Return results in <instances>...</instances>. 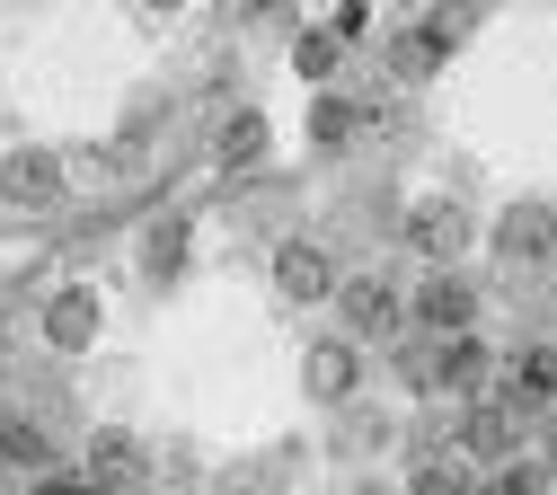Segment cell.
Here are the masks:
<instances>
[{
  "label": "cell",
  "instance_id": "obj_21",
  "mask_svg": "<svg viewBox=\"0 0 557 495\" xmlns=\"http://www.w3.org/2000/svg\"><path fill=\"white\" fill-rule=\"evenodd\" d=\"M0 486H10V460H0Z\"/></svg>",
  "mask_w": 557,
  "mask_h": 495
},
{
  "label": "cell",
  "instance_id": "obj_13",
  "mask_svg": "<svg viewBox=\"0 0 557 495\" xmlns=\"http://www.w3.org/2000/svg\"><path fill=\"white\" fill-rule=\"evenodd\" d=\"M486 372H496V363H486V345H469V336H451V345H443V363H434L443 389H478Z\"/></svg>",
  "mask_w": 557,
  "mask_h": 495
},
{
  "label": "cell",
  "instance_id": "obj_14",
  "mask_svg": "<svg viewBox=\"0 0 557 495\" xmlns=\"http://www.w3.org/2000/svg\"><path fill=\"white\" fill-rule=\"evenodd\" d=\"M416 495H469V451H460V443L434 451L425 469H416Z\"/></svg>",
  "mask_w": 557,
  "mask_h": 495
},
{
  "label": "cell",
  "instance_id": "obj_4",
  "mask_svg": "<svg viewBox=\"0 0 557 495\" xmlns=\"http://www.w3.org/2000/svg\"><path fill=\"white\" fill-rule=\"evenodd\" d=\"M469 310H478V293H469L460 274H434L425 293H416V319H425L434 336H460V327H469Z\"/></svg>",
  "mask_w": 557,
  "mask_h": 495
},
{
  "label": "cell",
  "instance_id": "obj_12",
  "mask_svg": "<svg viewBox=\"0 0 557 495\" xmlns=\"http://www.w3.org/2000/svg\"><path fill=\"white\" fill-rule=\"evenodd\" d=\"M213 151H222V169H248V160H265V115H248V107H239V115L222 124V141H213Z\"/></svg>",
  "mask_w": 557,
  "mask_h": 495
},
{
  "label": "cell",
  "instance_id": "obj_9",
  "mask_svg": "<svg viewBox=\"0 0 557 495\" xmlns=\"http://www.w3.org/2000/svg\"><path fill=\"white\" fill-rule=\"evenodd\" d=\"M557 398V354H522V372H513V416H540Z\"/></svg>",
  "mask_w": 557,
  "mask_h": 495
},
{
  "label": "cell",
  "instance_id": "obj_15",
  "mask_svg": "<svg viewBox=\"0 0 557 495\" xmlns=\"http://www.w3.org/2000/svg\"><path fill=\"white\" fill-rule=\"evenodd\" d=\"M345 381H355V354H345V345H319V354H310V389H319V398H345Z\"/></svg>",
  "mask_w": 557,
  "mask_h": 495
},
{
  "label": "cell",
  "instance_id": "obj_5",
  "mask_svg": "<svg viewBox=\"0 0 557 495\" xmlns=\"http://www.w3.org/2000/svg\"><path fill=\"white\" fill-rule=\"evenodd\" d=\"M460 239H469V212H460V203H416V212H407V248L451 257Z\"/></svg>",
  "mask_w": 557,
  "mask_h": 495
},
{
  "label": "cell",
  "instance_id": "obj_1",
  "mask_svg": "<svg viewBox=\"0 0 557 495\" xmlns=\"http://www.w3.org/2000/svg\"><path fill=\"white\" fill-rule=\"evenodd\" d=\"M81 469H89V486H98V495H124V486L143 478L151 460H143V443H133L124 424H98V434H89V460H81Z\"/></svg>",
  "mask_w": 557,
  "mask_h": 495
},
{
  "label": "cell",
  "instance_id": "obj_11",
  "mask_svg": "<svg viewBox=\"0 0 557 495\" xmlns=\"http://www.w3.org/2000/svg\"><path fill=\"white\" fill-rule=\"evenodd\" d=\"M177 265H186V222H151V231H143V274L169 283Z\"/></svg>",
  "mask_w": 557,
  "mask_h": 495
},
{
  "label": "cell",
  "instance_id": "obj_17",
  "mask_svg": "<svg viewBox=\"0 0 557 495\" xmlns=\"http://www.w3.org/2000/svg\"><path fill=\"white\" fill-rule=\"evenodd\" d=\"M505 239H513V257H540V248H548V212H513Z\"/></svg>",
  "mask_w": 557,
  "mask_h": 495
},
{
  "label": "cell",
  "instance_id": "obj_16",
  "mask_svg": "<svg viewBox=\"0 0 557 495\" xmlns=\"http://www.w3.org/2000/svg\"><path fill=\"white\" fill-rule=\"evenodd\" d=\"M310 141H319V151H345V141H355V107H345V98H319Z\"/></svg>",
  "mask_w": 557,
  "mask_h": 495
},
{
  "label": "cell",
  "instance_id": "obj_19",
  "mask_svg": "<svg viewBox=\"0 0 557 495\" xmlns=\"http://www.w3.org/2000/svg\"><path fill=\"white\" fill-rule=\"evenodd\" d=\"M45 495H98L89 478H45Z\"/></svg>",
  "mask_w": 557,
  "mask_h": 495
},
{
  "label": "cell",
  "instance_id": "obj_20",
  "mask_svg": "<svg viewBox=\"0 0 557 495\" xmlns=\"http://www.w3.org/2000/svg\"><path fill=\"white\" fill-rule=\"evenodd\" d=\"M531 486H540V478H513V486H505V495H531Z\"/></svg>",
  "mask_w": 557,
  "mask_h": 495
},
{
  "label": "cell",
  "instance_id": "obj_6",
  "mask_svg": "<svg viewBox=\"0 0 557 495\" xmlns=\"http://www.w3.org/2000/svg\"><path fill=\"white\" fill-rule=\"evenodd\" d=\"M345 327H355L363 345H381L398 327V293H389V283H345Z\"/></svg>",
  "mask_w": 557,
  "mask_h": 495
},
{
  "label": "cell",
  "instance_id": "obj_8",
  "mask_svg": "<svg viewBox=\"0 0 557 495\" xmlns=\"http://www.w3.org/2000/svg\"><path fill=\"white\" fill-rule=\"evenodd\" d=\"M274 293L319 301V293H327V257H319V248H274Z\"/></svg>",
  "mask_w": 557,
  "mask_h": 495
},
{
  "label": "cell",
  "instance_id": "obj_10",
  "mask_svg": "<svg viewBox=\"0 0 557 495\" xmlns=\"http://www.w3.org/2000/svg\"><path fill=\"white\" fill-rule=\"evenodd\" d=\"M460 451H469V460H505V451H513V416H505V407H478L469 434H460Z\"/></svg>",
  "mask_w": 557,
  "mask_h": 495
},
{
  "label": "cell",
  "instance_id": "obj_18",
  "mask_svg": "<svg viewBox=\"0 0 557 495\" xmlns=\"http://www.w3.org/2000/svg\"><path fill=\"white\" fill-rule=\"evenodd\" d=\"M336 62V36H301V71H327Z\"/></svg>",
  "mask_w": 557,
  "mask_h": 495
},
{
  "label": "cell",
  "instance_id": "obj_22",
  "mask_svg": "<svg viewBox=\"0 0 557 495\" xmlns=\"http://www.w3.org/2000/svg\"><path fill=\"white\" fill-rule=\"evenodd\" d=\"M151 10H177V0H151Z\"/></svg>",
  "mask_w": 557,
  "mask_h": 495
},
{
  "label": "cell",
  "instance_id": "obj_2",
  "mask_svg": "<svg viewBox=\"0 0 557 495\" xmlns=\"http://www.w3.org/2000/svg\"><path fill=\"white\" fill-rule=\"evenodd\" d=\"M62 186H72L62 151H10V160H0V195H10V203H62Z\"/></svg>",
  "mask_w": 557,
  "mask_h": 495
},
{
  "label": "cell",
  "instance_id": "obj_7",
  "mask_svg": "<svg viewBox=\"0 0 557 495\" xmlns=\"http://www.w3.org/2000/svg\"><path fill=\"white\" fill-rule=\"evenodd\" d=\"M0 460H10V478H45V469H53L45 424H27V416H0Z\"/></svg>",
  "mask_w": 557,
  "mask_h": 495
},
{
  "label": "cell",
  "instance_id": "obj_3",
  "mask_svg": "<svg viewBox=\"0 0 557 495\" xmlns=\"http://www.w3.org/2000/svg\"><path fill=\"white\" fill-rule=\"evenodd\" d=\"M98 336V293H89V283H62V293L45 301V345L53 354H81Z\"/></svg>",
  "mask_w": 557,
  "mask_h": 495
}]
</instances>
